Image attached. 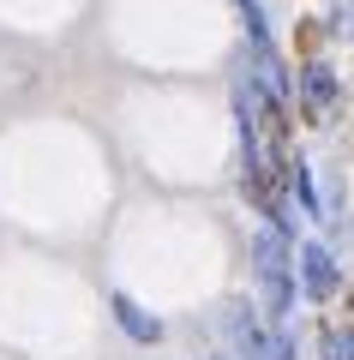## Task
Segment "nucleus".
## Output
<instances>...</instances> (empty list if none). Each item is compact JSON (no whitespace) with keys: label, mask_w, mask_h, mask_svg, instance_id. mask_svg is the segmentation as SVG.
Returning <instances> with one entry per match:
<instances>
[{"label":"nucleus","mask_w":354,"mask_h":360,"mask_svg":"<svg viewBox=\"0 0 354 360\" xmlns=\"http://www.w3.org/2000/svg\"><path fill=\"white\" fill-rule=\"evenodd\" d=\"M253 270H258V288H265V312L270 319H289V307H294V264H289V246H282L277 229H265L253 240Z\"/></svg>","instance_id":"obj_1"},{"label":"nucleus","mask_w":354,"mask_h":360,"mask_svg":"<svg viewBox=\"0 0 354 360\" xmlns=\"http://www.w3.org/2000/svg\"><path fill=\"white\" fill-rule=\"evenodd\" d=\"M222 330L234 336V348H241L246 360H277V342H265V330H258L253 307H228V312H222Z\"/></svg>","instance_id":"obj_2"},{"label":"nucleus","mask_w":354,"mask_h":360,"mask_svg":"<svg viewBox=\"0 0 354 360\" xmlns=\"http://www.w3.org/2000/svg\"><path fill=\"white\" fill-rule=\"evenodd\" d=\"M336 96H342V78L330 72L324 60H312V66L301 72V103H306V115H330Z\"/></svg>","instance_id":"obj_3"},{"label":"nucleus","mask_w":354,"mask_h":360,"mask_svg":"<svg viewBox=\"0 0 354 360\" xmlns=\"http://www.w3.org/2000/svg\"><path fill=\"white\" fill-rule=\"evenodd\" d=\"M301 288L312 300H330L336 295V258L324 246H301Z\"/></svg>","instance_id":"obj_4"},{"label":"nucleus","mask_w":354,"mask_h":360,"mask_svg":"<svg viewBox=\"0 0 354 360\" xmlns=\"http://www.w3.org/2000/svg\"><path fill=\"white\" fill-rule=\"evenodd\" d=\"M114 319H120V330H127L132 342H156V336H163V324H156V319H144V312L132 307L127 295H114Z\"/></svg>","instance_id":"obj_5"},{"label":"nucleus","mask_w":354,"mask_h":360,"mask_svg":"<svg viewBox=\"0 0 354 360\" xmlns=\"http://www.w3.org/2000/svg\"><path fill=\"white\" fill-rule=\"evenodd\" d=\"M324 360H354V324H348V330H330V336H324Z\"/></svg>","instance_id":"obj_6"},{"label":"nucleus","mask_w":354,"mask_h":360,"mask_svg":"<svg viewBox=\"0 0 354 360\" xmlns=\"http://www.w3.org/2000/svg\"><path fill=\"white\" fill-rule=\"evenodd\" d=\"M336 30H348V37H354V0H348V6H336Z\"/></svg>","instance_id":"obj_7"}]
</instances>
